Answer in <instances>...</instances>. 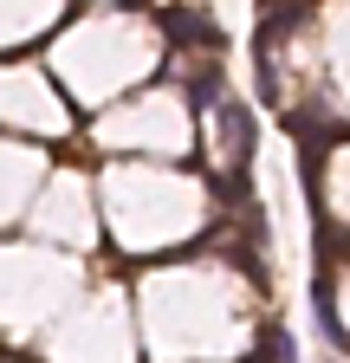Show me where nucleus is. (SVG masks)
Instances as JSON below:
<instances>
[{
	"instance_id": "obj_2",
	"label": "nucleus",
	"mask_w": 350,
	"mask_h": 363,
	"mask_svg": "<svg viewBox=\"0 0 350 363\" xmlns=\"http://www.w3.org/2000/svg\"><path fill=\"white\" fill-rule=\"evenodd\" d=\"M312 311H318V331L331 350H344V325H337V279H331V266L312 279Z\"/></svg>"
},
{
	"instance_id": "obj_5",
	"label": "nucleus",
	"mask_w": 350,
	"mask_h": 363,
	"mask_svg": "<svg viewBox=\"0 0 350 363\" xmlns=\"http://www.w3.org/2000/svg\"><path fill=\"white\" fill-rule=\"evenodd\" d=\"M214 91H221V72H208V78H195V104H208Z\"/></svg>"
},
{
	"instance_id": "obj_1",
	"label": "nucleus",
	"mask_w": 350,
	"mask_h": 363,
	"mask_svg": "<svg viewBox=\"0 0 350 363\" xmlns=\"http://www.w3.org/2000/svg\"><path fill=\"white\" fill-rule=\"evenodd\" d=\"M162 33L175 45H221V26L201 20V13H188V7H162Z\"/></svg>"
},
{
	"instance_id": "obj_3",
	"label": "nucleus",
	"mask_w": 350,
	"mask_h": 363,
	"mask_svg": "<svg viewBox=\"0 0 350 363\" xmlns=\"http://www.w3.org/2000/svg\"><path fill=\"white\" fill-rule=\"evenodd\" d=\"M221 123H227L234 162H247V156H253V117H247V104H221Z\"/></svg>"
},
{
	"instance_id": "obj_4",
	"label": "nucleus",
	"mask_w": 350,
	"mask_h": 363,
	"mask_svg": "<svg viewBox=\"0 0 350 363\" xmlns=\"http://www.w3.org/2000/svg\"><path fill=\"white\" fill-rule=\"evenodd\" d=\"M259 363H292V337L279 325H259Z\"/></svg>"
}]
</instances>
